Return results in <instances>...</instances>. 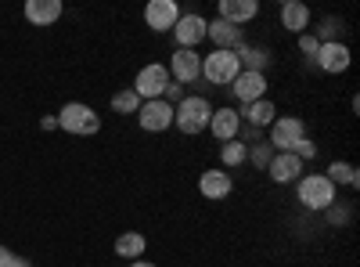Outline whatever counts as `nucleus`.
Returning a JSON list of instances; mask_svg holds the SVG:
<instances>
[{"instance_id": "obj_28", "label": "nucleus", "mask_w": 360, "mask_h": 267, "mask_svg": "<svg viewBox=\"0 0 360 267\" xmlns=\"http://www.w3.org/2000/svg\"><path fill=\"white\" fill-rule=\"evenodd\" d=\"M324 213H328V221H332V224H349V217H353V206H349V202H342V206H335V202H332Z\"/></svg>"}, {"instance_id": "obj_23", "label": "nucleus", "mask_w": 360, "mask_h": 267, "mask_svg": "<svg viewBox=\"0 0 360 267\" xmlns=\"http://www.w3.org/2000/svg\"><path fill=\"white\" fill-rule=\"evenodd\" d=\"M324 177H328V181H332V185H346V188H356V185H360V170H356L353 163H342V159L328 163Z\"/></svg>"}, {"instance_id": "obj_30", "label": "nucleus", "mask_w": 360, "mask_h": 267, "mask_svg": "<svg viewBox=\"0 0 360 267\" xmlns=\"http://www.w3.org/2000/svg\"><path fill=\"white\" fill-rule=\"evenodd\" d=\"M317 47H321V40H317L314 33H303V37H299V51L307 54V62H314V58H317Z\"/></svg>"}, {"instance_id": "obj_29", "label": "nucleus", "mask_w": 360, "mask_h": 267, "mask_svg": "<svg viewBox=\"0 0 360 267\" xmlns=\"http://www.w3.org/2000/svg\"><path fill=\"white\" fill-rule=\"evenodd\" d=\"M0 267H33V260H25V256L11 253L8 246H0Z\"/></svg>"}, {"instance_id": "obj_6", "label": "nucleus", "mask_w": 360, "mask_h": 267, "mask_svg": "<svg viewBox=\"0 0 360 267\" xmlns=\"http://www.w3.org/2000/svg\"><path fill=\"white\" fill-rule=\"evenodd\" d=\"M307 137V123L299 116H278L270 123V148L274 152H292V148Z\"/></svg>"}, {"instance_id": "obj_9", "label": "nucleus", "mask_w": 360, "mask_h": 267, "mask_svg": "<svg viewBox=\"0 0 360 267\" xmlns=\"http://www.w3.org/2000/svg\"><path fill=\"white\" fill-rule=\"evenodd\" d=\"M137 127L148 130V134H162V130H169V127H173V105H166L162 98H155V101H141V108H137Z\"/></svg>"}, {"instance_id": "obj_21", "label": "nucleus", "mask_w": 360, "mask_h": 267, "mask_svg": "<svg viewBox=\"0 0 360 267\" xmlns=\"http://www.w3.org/2000/svg\"><path fill=\"white\" fill-rule=\"evenodd\" d=\"M144 249H148V239L141 231H123L115 239V256H123V260H141Z\"/></svg>"}, {"instance_id": "obj_24", "label": "nucleus", "mask_w": 360, "mask_h": 267, "mask_svg": "<svg viewBox=\"0 0 360 267\" xmlns=\"http://www.w3.org/2000/svg\"><path fill=\"white\" fill-rule=\"evenodd\" d=\"M220 163H224V170H238V166H245L249 163V148L242 144V141H224L220 144Z\"/></svg>"}, {"instance_id": "obj_12", "label": "nucleus", "mask_w": 360, "mask_h": 267, "mask_svg": "<svg viewBox=\"0 0 360 267\" xmlns=\"http://www.w3.org/2000/svg\"><path fill=\"white\" fill-rule=\"evenodd\" d=\"M303 159L299 156H292V152H274V159H270V166H266V177L274 185H295L299 177H303Z\"/></svg>"}, {"instance_id": "obj_3", "label": "nucleus", "mask_w": 360, "mask_h": 267, "mask_svg": "<svg viewBox=\"0 0 360 267\" xmlns=\"http://www.w3.org/2000/svg\"><path fill=\"white\" fill-rule=\"evenodd\" d=\"M58 127H62L65 134H72V137H94L101 130V116L83 101H69V105H62V112H58Z\"/></svg>"}, {"instance_id": "obj_5", "label": "nucleus", "mask_w": 360, "mask_h": 267, "mask_svg": "<svg viewBox=\"0 0 360 267\" xmlns=\"http://www.w3.org/2000/svg\"><path fill=\"white\" fill-rule=\"evenodd\" d=\"M169 87V69L162 62H148L144 69H137V80H134V94L141 101H155L162 98V91Z\"/></svg>"}, {"instance_id": "obj_14", "label": "nucleus", "mask_w": 360, "mask_h": 267, "mask_svg": "<svg viewBox=\"0 0 360 267\" xmlns=\"http://www.w3.org/2000/svg\"><path fill=\"white\" fill-rule=\"evenodd\" d=\"M180 18V8H176V0H152V4L144 8V22L152 33H169V29L176 25Z\"/></svg>"}, {"instance_id": "obj_2", "label": "nucleus", "mask_w": 360, "mask_h": 267, "mask_svg": "<svg viewBox=\"0 0 360 267\" xmlns=\"http://www.w3.org/2000/svg\"><path fill=\"white\" fill-rule=\"evenodd\" d=\"M295 199H299V206L303 210H328V206L335 202V185L328 181L324 173H303L295 181Z\"/></svg>"}, {"instance_id": "obj_26", "label": "nucleus", "mask_w": 360, "mask_h": 267, "mask_svg": "<svg viewBox=\"0 0 360 267\" xmlns=\"http://www.w3.org/2000/svg\"><path fill=\"white\" fill-rule=\"evenodd\" d=\"M249 159H252V166L266 170L270 159H274V148H270V141H256V144H249Z\"/></svg>"}, {"instance_id": "obj_32", "label": "nucleus", "mask_w": 360, "mask_h": 267, "mask_svg": "<svg viewBox=\"0 0 360 267\" xmlns=\"http://www.w3.org/2000/svg\"><path fill=\"white\" fill-rule=\"evenodd\" d=\"M40 127H44V130H58V116H44Z\"/></svg>"}, {"instance_id": "obj_22", "label": "nucleus", "mask_w": 360, "mask_h": 267, "mask_svg": "<svg viewBox=\"0 0 360 267\" xmlns=\"http://www.w3.org/2000/svg\"><path fill=\"white\" fill-rule=\"evenodd\" d=\"M238 54V66H242V73H263L266 66H270V51L266 47H238L234 51Z\"/></svg>"}, {"instance_id": "obj_4", "label": "nucleus", "mask_w": 360, "mask_h": 267, "mask_svg": "<svg viewBox=\"0 0 360 267\" xmlns=\"http://www.w3.org/2000/svg\"><path fill=\"white\" fill-rule=\"evenodd\" d=\"M238 73H242V66H238L234 51H213L202 58V83L209 87H231Z\"/></svg>"}, {"instance_id": "obj_16", "label": "nucleus", "mask_w": 360, "mask_h": 267, "mask_svg": "<svg viewBox=\"0 0 360 267\" xmlns=\"http://www.w3.org/2000/svg\"><path fill=\"white\" fill-rule=\"evenodd\" d=\"M198 192H202L205 199L220 202V199H227V195L234 192V177H231L224 166H213V170H205V173L198 177Z\"/></svg>"}, {"instance_id": "obj_1", "label": "nucleus", "mask_w": 360, "mask_h": 267, "mask_svg": "<svg viewBox=\"0 0 360 267\" xmlns=\"http://www.w3.org/2000/svg\"><path fill=\"white\" fill-rule=\"evenodd\" d=\"M209 120H213V105H209V98H202V94H188L173 108V127L180 134H188V137H198L202 130H209Z\"/></svg>"}, {"instance_id": "obj_15", "label": "nucleus", "mask_w": 360, "mask_h": 267, "mask_svg": "<svg viewBox=\"0 0 360 267\" xmlns=\"http://www.w3.org/2000/svg\"><path fill=\"white\" fill-rule=\"evenodd\" d=\"M266 73H238L234 76V83H231V94L242 101V105H249V101H259V98H266Z\"/></svg>"}, {"instance_id": "obj_19", "label": "nucleus", "mask_w": 360, "mask_h": 267, "mask_svg": "<svg viewBox=\"0 0 360 267\" xmlns=\"http://www.w3.org/2000/svg\"><path fill=\"white\" fill-rule=\"evenodd\" d=\"M259 15V0H220L217 18L231 22V25H245Z\"/></svg>"}, {"instance_id": "obj_13", "label": "nucleus", "mask_w": 360, "mask_h": 267, "mask_svg": "<svg viewBox=\"0 0 360 267\" xmlns=\"http://www.w3.org/2000/svg\"><path fill=\"white\" fill-rule=\"evenodd\" d=\"M238 120H242L245 127H252V130H270V123L278 120V105L270 101V98L249 101V105L238 108Z\"/></svg>"}, {"instance_id": "obj_20", "label": "nucleus", "mask_w": 360, "mask_h": 267, "mask_svg": "<svg viewBox=\"0 0 360 267\" xmlns=\"http://www.w3.org/2000/svg\"><path fill=\"white\" fill-rule=\"evenodd\" d=\"M281 25L288 29V33H295V37L310 33V8L303 4V0H285L281 4Z\"/></svg>"}, {"instance_id": "obj_31", "label": "nucleus", "mask_w": 360, "mask_h": 267, "mask_svg": "<svg viewBox=\"0 0 360 267\" xmlns=\"http://www.w3.org/2000/svg\"><path fill=\"white\" fill-rule=\"evenodd\" d=\"M292 156H299V159L307 163V159H314V156H317V144H314L310 137H303V141H299V144L292 148Z\"/></svg>"}, {"instance_id": "obj_17", "label": "nucleus", "mask_w": 360, "mask_h": 267, "mask_svg": "<svg viewBox=\"0 0 360 267\" xmlns=\"http://www.w3.org/2000/svg\"><path fill=\"white\" fill-rule=\"evenodd\" d=\"M62 11H65L62 0H25V8H22L29 25H54L62 18Z\"/></svg>"}, {"instance_id": "obj_33", "label": "nucleus", "mask_w": 360, "mask_h": 267, "mask_svg": "<svg viewBox=\"0 0 360 267\" xmlns=\"http://www.w3.org/2000/svg\"><path fill=\"white\" fill-rule=\"evenodd\" d=\"M130 267H155L152 260H130Z\"/></svg>"}, {"instance_id": "obj_27", "label": "nucleus", "mask_w": 360, "mask_h": 267, "mask_svg": "<svg viewBox=\"0 0 360 267\" xmlns=\"http://www.w3.org/2000/svg\"><path fill=\"white\" fill-rule=\"evenodd\" d=\"M339 33H342V22H335V18H324V22H321V29H317L314 37H317L321 44H335V40H339Z\"/></svg>"}, {"instance_id": "obj_11", "label": "nucleus", "mask_w": 360, "mask_h": 267, "mask_svg": "<svg viewBox=\"0 0 360 267\" xmlns=\"http://www.w3.org/2000/svg\"><path fill=\"white\" fill-rule=\"evenodd\" d=\"M314 62H317V69H321V73H328V76H339V73H346V69H349L353 54H349V47H346L342 40H335V44H321Z\"/></svg>"}, {"instance_id": "obj_18", "label": "nucleus", "mask_w": 360, "mask_h": 267, "mask_svg": "<svg viewBox=\"0 0 360 267\" xmlns=\"http://www.w3.org/2000/svg\"><path fill=\"white\" fill-rule=\"evenodd\" d=\"M238 130H242V120H238V108H213V120H209V134H213L220 144L224 141H234Z\"/></svg>"}, {"instance_id": "obj_10", "label": "nucleus", "mask_w": 360, "mask_h": 267, "mask_svg": "<svg viewBox=\"0 0 360 267\" xmlns=\"http://www.w3.org/2000/svg\"><path fill=\"white\" fill-rule=\"evenodd\" d=\"M205 40H213V51H238V47H245V29L231 25L224 18H213V22H205Z\"/></svg>"}, {"instance_id": "obj_25", "label": "nucleus", "mask_w": 360, "mask_h": 267, "mask_svg": "<svg viewBox=\"0 0 360 267\" xmlns=\"http://www.w3.org/2000/svg\"><path fill=\"white\" fill-rule=\"evenodd\" d=\"M137 108H141V98L134 94V87L112 94V112H119V116H137Z\"/></svg>"}, {"instance_id": "obj_7", "label": "nucleus", "mask_w": 360, "mask_h": 267, "mask_svg": "<svg viewBox=\"0 0 360 267\" xmlns=\"http://www.w3.org/2000/svg\"><path fill=\"white\" fill-rule=\"evenodd\" d=\"M176 47H184V51H198V44L205 40V18L198 11H180L176 25L169 29Z\"/></svg>"}, {"instance_id": "obj_8", "label": "nucleus", "mask_w": 360, "mask_h": 267, "mask_svg": "<svg viewBox=\"0 0 360 267\" xmlns=\"http://www.w3.org/2000/svg\"><path fill=\"white\" fill-rule=\"evenodd\" d=\"M169 80L173 83H198L202 80V54L198 51H184V47H176L173 54H169Z\"/></svg>"}]
</instances>
